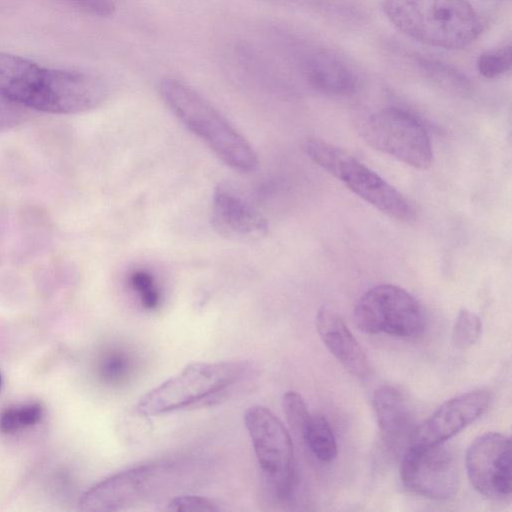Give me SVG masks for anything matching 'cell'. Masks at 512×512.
<instances>
[{
    "mask_svg": "<svg viewBox=\"0 0 512 512\" xmlns=\"http://www.w3.org/2000/svg\"><path fill=\"white\" fill-rule=\"evenodd\" d=\"M512 65L511 45H504L479 55L477 71L485 78H496L510 71Z\"/></svg>",
    "mask_w": 512,
    "mask_h": 512,
    "instance_id": "cell-20",
    "label": "cell"
},
{
    "mask_svg": "<svg viewBox=\"0 0 512 512\" xmlns=\"http://www.w3.org/2000/svg\"><path fill=\"white\" fill-rule=\"evenodd\" d=\"M129 285L138 294L146 309H155L160 302L154 276L146 270H136L129 276Z\"/></svg>",
    "mask_w": 512,
    "mask_h": 512,
    "instance_id": "cell-22",
    "label": "cell"
},
{
    "mask_svg": "<svg viewBox=\"0 0 512 512\" xmlns=\"http://www.w3.org/2000/svg\"><path fill=\"white\" fill-rule=\"evenodd\" d=\"M481 331L482 322L478 315L463 308L459 311L452 329V344L460 350L468 349L478 341Z\"/></svg>",
    "mask_w": 512,
    "mask_h": 512,
    "instance_id": "cell-19",
    "label": "cell"
},
{
    "mask_svg": "<svg viewBox=\"0 0 512 512\" xmlns=\"http://www.w3.org/2000/svg\"><path fill=\"white\" fill-rule=\"evenodd\" d=\"M466 471L472 486L490 498H505L511 493V439L490 432L473 441L466 452Z\"/></svg>",
    "mask_w": 512,
    "mask_h": 512,
    "instance_id": "cell-11",
    "label": "cell"
},
{
    "mask_svg": "<svg viewBox=\"0 0 512 512\" xmlns=\"http://www.w3.org/2000/svg\"><path fill=\"white\" fill-rule=\"evenodd\" d=\"M400 475L407 489L430 499H449L459 487L455 459L443 443L409 445L403 453Z\"/></svg>",
    "mask_w": 512,
    "mask_h": 512,
    "instance_id": "cell-10",
    "label": "cell"
},
{
    "mask_svg": "<svg viewBox=\"0 0 512 512\" xmlns=\"http://www.w3.org/2000/svg\"><path fill=\"white\" fill-rule=\"evenodd\" d=\"M168 509L173 511L184 512H215L219 511V507L212 501L201 496H179L170 500Z\"/></svg>",
    "mask_w": 512,
    "mask_h": 512,
    "instance_id": "cell-25",
    "label": "cell"
},
{
    "mask_svg": "<svg viewBox=\"0 0 512 512\" xmlns=\"http://www.w3.org/2000/svg\"><path fill=\"white\" fill-rule=\"evenodd\" d=\"M362 138L381 151L415 169L432 165L431 140L422 122L398 107H384L372 113L360 128Z\"/></svg>",
    "mask_w": 512,
    "mask_h": 512,
    "instance_id": "cell-6",
    "label": "cell"
},
{
    "mask_svg": "<svg viewBox=\"0 0 512 512\" xmlns=\"http://www.w3.org/2000/svg\"><path fill=\"white\" fill-rule=\"evenodd\" d=\"M244 422L257 462L269 485L279 498H287L296 481L293 444L287 429L263 406L247 409Z\"/></svg>",
    "mask_w": 512,
    "mask_h": 512,
    "instance_id": "cell-7",
    "label": "cell"
},
{
    "mask_svg": "<svg viewBox=\"0 0 512 512\" xmlns=\"http://www.w3.org/2000/svg\"><path fill=\"white\" fill-rule=\"evenodd\" d=\"M81 10L94 16L107 17L113 14L115 4L113 0H65Z\"/></svg>",
    "mask_w": 512,
    "mask_h": 512,
    "instance_id": "cell-26",
    "label": "cell"
},
{
    "mask_svg": "<svg viewBox=\"0 0 512 512\" xmlns=\"http://www.w3.org/2000/svg\"><path fill=\"white\" fill-rule=\"evenodd\" d=\"M31 110L0 94V132L27 121Z\"/></svg>",
    "mask_w": 512,
    "mask_h": 512,
    "instance_id": "cell-24",
    "label": "cell"
},
{
    "mask_svg": "<svg viewBox=\"0 0 512 512\" xmlns=\"http://www.w3.org/2000/svg\"><path fill=\"white\" fill-rule=\"evenodd\" d=\"M302 68L307 82L322 93L351 95L359 86V76L354 65L332 50L321 49L309 53Z\"/></svg>",
    "mask_w": 512,
    "mask_h": 512,
    "instance_id": "cell-15",
    "label": "cell"
},
{
    "mask_svg": "<svg viewBox=\"0 0 512 512\" xmlns=\"http://www.w3.org/2000/svg\"><path fill=\"white\" fill-rule=\"evenodd\" d=\"M356 326L368 334L402 338L420 335L425 318L419 302L403 288L380 284L367 290L354 308Z\"/></svg>",
    "mask_w": 512,
    "mask_h": 512,
    "instance_id": "cell-8",
    "label": "cell"
},
{
    "mask_svg": "<svg viewBox=\"0 0 512 512\" xmlns=\"http://www.w3.org/2000/svg\"><path fill=\"white\" fill-rule=\"evenodd\" d=\"M302 150L316 165L380 212L404 223L415 220L416 211L412 203L344 149L310 137L303 141Z\"/></svg>",
    "mask_w": 512,
    "mask_h": 512,
    "instance_id": "cell-5",
    "label": "cell"
},
{
    "mask_svg": "<svg viewBox=\"0 0 512 512\" xmlns=\"http://www.w3.org/2000/svg\"><path fill=\"white\" fill-rule=\"evenodd\" d=\"M42 417L43 407L37 402L7 407L0 412V432L17 433L36 425Z\"/></svg>",
    "mask_w": 512,
    "mask_h": 512,
    "instance_id": "cell-18",
    "label": "cell"
},
{
    "mask_svg": "<svg viewBox=\"0 0 512 512\" xmlns=\"http://www.w3.org/2000/svg\"><path fill=\"white\" fill-rule=\"evenodd\" d=\"M177 472L178 465L171 460L149 462L119 472L87 491L80 502V509H125L157 493L175 478Z\"/></svg>",
    "mask_w": 512,
    "mask_h": 512,
    "instance_id": "cell-9",
    "label": "cell"
},
{
    "mask_svg": "<svg viewBox=\"0 0 512 512\" xmlns=\"http://www.w3.org/2000/svg\"><path fill=\"white\" fill-rule=\"evenodd\" d=\"M303 441L311 452L323 462H331L337 456L336 438L324 416L311 417Z\"/></svg>",
    "mask_w": 512,
    "mask_h": 512,
    "instance_id": "cell-17",
    "label": "cell"
},
{
    "mask_svg": "<svg viewBox=\"0 0 512 512\" xmlns=\"http://www.w3.org/2000/svg\"><path fill=\"white\" fill-rule=\"evenodd\" d=\"M0 94L31 111L76 114L99 106L107 89L92 74L47 68L0 52Z\"/></svg>",
    "mask_w": 512,
    "mask_h": 512,
    "instance_id": "cell-1",
    "label": "cell"
},
{
    "mask_svg": "<svg viewBox=\"0 0 512 512\" xmlns=\"http://www.w3.org/2000/svg\"><path fill=\"white\" fill-rule=\"evenodd\" d=\"M317 332L333 356L356 377L369 373L367 358L342 317L328 306H322L315 318Z\"/></svg>",
    "mask_w": 512,
    "mask_h": 512,
    "instance_id": "cell-16",
    "label": "cell"
},
{
    "mask_svg": "<svg viewBox=\"0 0 512 512\" xmlns=\"http://www.w3.org/2000/svg\"><path fill=\"white\" fill-rule=\"evenodd\" d=\"M1 382H2V379H1V374H0V387H1Z\"/></svg>",
    "mask_w": 512,
    "mask_h": 512,
    "instance_id": "cell-27",
    "label": "cell"
},
{
    "mask_svg": "<svg viewBox=\"0 0 512 512\" xmlns=\"http://www.w3.org/2000/svg\"><path fill=\"white\" fill-rule=\"evenodd\" d=\"M373 406L384 446L392 454L404 453L415 430L405 397L395 387L383 385L374 393Z\"/></svg>",
    "mask_w": 512,
    "mask_h": 512,
    "instance_id": "cell-14",
    "label": "cell"
},
{
    "mask_svg": "<svg viewBox=\"0 0 512 512\" xmlns=\"http://www.w3.org/2000/svg\"><path fill=\"white\" fill-rule=\"evenodd\" d=\"M158 90L175 117L226 165L241 173L257 169L258 157L250 143L195 89L179 79L164 77Z\"/></svg>",
    "mask_w": 512,
    "mask_h": 512,
    "instance_id": "cell-2",
    "label": "cell"
},
{
    "mask_svg": "<svg viewBox=\"0 0 512 512\" xmlns=\"http://www.w3.org/2000/svg\"><path fill=\"white\" fill-rule=\"evenodd\" d=\"M130 371V360L123 352L106 354L99 365V375L107 383L116 384L124 380Z\"/></svg>",
    "mask_w": 512,
    "mask_h": 512,
    "instance_id": "cell-23",
    "label": "cell"
},
{
    "mask_svg": "<svg viewBox=\"0 0 512 512\" xmlns=\"http://www.w3.org/2000/svg\"><path fill=\"white\" fill-rule=\"evenodd\" d=\"M250 372L246 361L194 362L142 396L139 414L157 416L212 405Z\"/></svg>",
    "mask_w": 512,
    "mask_h": 512,
    "instance_id": "cell-4",
    "label": "cell"
},
{
    "mask_svg": "<svg viewBox=\"0 0 512 512\" xmlns=\"http://www.w3.org/2000/svg\"><path fill=\"white\" fill-rule=\"evenodd\" d=\"M283 409L292 430L303 440L312 417L305 401L297 392L288 391L283 395Z\"/></svg>",
    "mask_w": 512,
    "mask_h": 512,
    "instance_id": "cell-21",
    "label": "cell"
},
{
    "mask_svg": "<svg viewBox=\"0 0 512 512\" xmlns=\"http://www.w3.org/2000/svg\"><path fill=\"white\" fill-rule=\"evenodd\" d=\"M491 399L490 392L474 390L447 400L415 428L410 445L442 444L478 419Z\"/></svg>",
    "mask_w": 512,
    "mask_h": 512,
    "instance_id": "cell-12",
    "label": "cell"
},
{
    "mask_svg": "<svg viewBox=\"0 0 512 512\" xmlns=\"http://www.w3.org/2000/svg\"><path fill=\"white\" fill-rule=\"evenodd\" d=\"M382 10L406 36L444 49L469 46L483 29L479 14L467 0H383Z\"/></svg>",
    "mask_w": 512,
    "mask_h": 512,
    "instance_id": "cell-3",
    "label": "cell"
},
{
    "mask_svg": "<svg viewBox=\"0 0 512 512\" xmlns=\"http://www.w3.org/2000/svg\"><path fill=\"white\" fill-rule=\"evenodd\" d=\"M211 221L219 234L233 239H255L268 231L263 215L227 183L213 191Z\"/></svg>",
    "mask_w": 512,
    "mask_h": 512,
    "instance_id": "cell-13",
    "label": "cell"
}]
</instances>
